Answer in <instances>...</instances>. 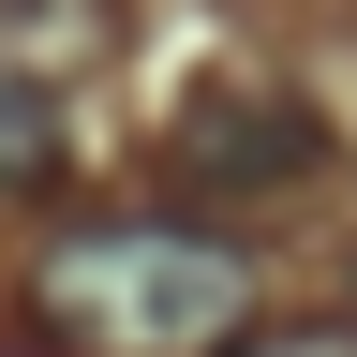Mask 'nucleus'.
Wrapping results in <instances>:
<instances>
[{
	"mask_svg": "<svg viewBox=\"0 0 357 357\" xmlns=\"http://www.w3.org/2000/svg\"><path fill=\"white\" fill-rule=\"evenodd\" d=\"M45 328L75 357H223L253 328V253L208 223H75L45 253Z\"/></svg>",
	"mask_w": 357,
	"mask_h": 357,
	"instance_id": "1",
	"label": "nucleus"
},
{
	"mask_svg": "<svg viewBox=\"0 0 357 357\" xmlns=\"http://www.w3.org/2000/svg\"><path fill=\"white\" fill-rule=\"evenodd\" d=\"M312 149H328V134H312V105H283V89H194V105L164 119V164L194 178V194H238V178H312Z\"/></svg>",
	"mask_w": 357,
	"mask_h": 357,
	"instance_id": "2",
	"label": "nucleus"
},
{
	"mask_svg": "<svg viewBox=\"0 0 357 357\" xmlns=\"http://www.w3.org/2000/svg\"><path fill=\"white\" fill-rule=\"evenodd\" d=\"M60 164H75V119H60V89H45L30 60H0V194H45Z\"/></svg>",
	"mask_w": 357,
	"mask_h": 357,
	"instance_id": "3",
	"label": "nucleus"
},
{
	"mask_svg": "<svg viewBox=\"0 0 357 357\" xmlns=\"http://www.w3.org/2000/svg\"><path fill=\"white\" fill-rule=\"evenodd\" d=\"M0 30H30V60H105L119 0H0Z\"/></svg>",
	"mask_w": 357,
	"mask_h": 357,
	"instance_id": "4",
	"label": "nucleus"
},
{
	"mask_svg": "<svg viewBox=\"0 0 357 357\" xmlns=\"http://www.w3.org/2000/svg\"><path fill=\"white\" fill-rule=\"evenodd\" d=\"M283 357H357V342H283Z\"/></svg>",
	"mask_w": 357,
	"mask_h": 357,
	"instance_id": "5",
	"label": "nucleus"
}]
</instances>
